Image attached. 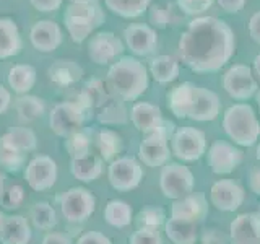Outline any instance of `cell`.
Returning <instances> with one entry per match:
<instances>
[{
    "instance_id": "22",
    "label": "cell",
    "mask_w": 260,
    "mask_h": 244,
    "mask_svg": "<svg viewBox=\"0 0 260 244\" xmlns=\"http://www.w3.org/2000/svg\"><path fill=\"white\" fill-rule=\"evenodd\" d=\"M31 241V228L28 220L21 215L4 217L0 222V242L28 244Z\"/></svg>"
},
{
    "instance_id": "24",
    "label": "cell",
    "mask_w": 260,
    "mask_h": 244,
    "mask_svg": "<svg viewBox=\"0 0 260 244\" xmlns=\"http://www.w3.org/2000/svg\"><path fill=\"white\" fill-rule=\"evenodd\" d=\"M49 78L59 86L75 85L83 77V69L72 59H57L47 70Z\"/></svg>"
},
{
    "instance_id": "2",
    "label": "cell",
    "mask_w": 260,
    "mask_h": 244,
    "mask_svg": "<svg viewBox=\"0 0 260 244\" xmlns=\"http://www.w3.org/2000/svg\"><path fill=\"white\" fill-rule=\"evenodd\" d=\"M148 70L135 57H120L108 72V85L125 101L140 98L148 88Z\"/></svg>"
},
{
    "instance_id": "35",
    "label": "cell",
    "mask_w": 260,
    "mask_h": 244,
    "mask_svg": "<svg viewBox=\"0 0 260 244\" xmlns=\"http://www.w3.org/2000/svg\"><path fill=\"white\" fill-rule=\"evenodd\" d=\"M31 220L39 230H52L57 225V214L47 202H38L31 210Z\"/></svg>"
},
{
    "instance_id": "26",
    "label": "cell",
    "mask_w": 260,
    "mask_h": 244,
    "mask_svg": "<svg viewBox=\"0 0 260 244\" xmlns=\"http://www.w3.org/2000/svg\"><path fill=\"white\" fill-rule=\"evenodd\" d=\"M179 70H181V65L174 55H156L150 62V73L154 81L161 85L174 81L179 77Z\"/></svg>"
},
{
    "instance_id": "39",
    "label": "cell",
    "mask_w": 260,
    "mask_h": 244,
    "mask_svg": "<svg viewBox=\"0 0 260 244\" xmlns=\"http://www.w3.org/2000/svg\"><path fill=\"white\" fill-rule=\"evenodd\" d=\"M165 223V211L159 207H148L143 208L138 214V225L142 228H150V230H158V226Z\"/></svg>"
},
{
    "instance_id": "10",
    "label": "cell",
    "mask_w": 260,
    "mask_h": 244,
    "mask_svg": "<svg viewBox=\"0 0 260 244\" xmlns=\"http://www.w3.org/2000/svg\"><path fill=\"white\" fill-rule=\"evenodd\" d=\"M85 119L86 114L75 103L63 101L54 106L49 122H51V129L55 135L67 138L73 134L80 132Z\"/></svg>"
},
{
    "instance_id": "30",
    "label": "cell",
    "mask_w": 260,
    "mask_h": 244,
    "mask_svg": "<svg viewBox=\"0 0 260 244\" xmlns=\"http://www.w3.org/2000/svg\"><path fill=\"white\" fill-rule=\"evenodd\" d=\"M132 207L124 200H109L104 208V220L114 228H125L132 223Z\"/></svg>"
},
{
    "instance_id": "20",
    "label": "cell",
    "mask_w": 260,
    "mask_h": 244,
    "mask_svg": "<svg viewBox=\"0 0 260 244\" xmlns=\"http://www.w3.org/2000/svg\"><path fill=\"white\" fill-rule=\"evenodd\" d=\"M219 108H221V101L215 92L208 88L195 86L193 95V104L189 114V119L197 122H208L218 117Z\"/></svg>"
},
{
    "instance_id": "6",
    "label": "cell",
    "mask_w": 260,
    "mask_h": 244,
    "mask_svg": "<svg viewBox=\"0 0 260 244\" xmlns=\"http://www.w3.org/2000/svg\"><path fill=\"white\" fill-rule=\"evenodd\" d=\"M195 177L192 171L179 163H166L159 174V187L165 197L179 200L193 192Z\"/></svg>"
},
{
    "instance_id": "7",
    "label": "cell",
    "mask_w": 260,
    "mask_h": 244,
    "mask_svg": "<svg viewBox=\"0 0 260 244\" xmlns=\"http://www.w3.org/2000/svg\"><path fill=\"white\" fill-rule=\"evenodd\" d=\"M171 150L182 161H195L207 151V137L200 129L179 127L171 137Z\"/></svg>"
},
{
    "instance_id": "19",
    "label": "cell",
    "mask_w": 260,
    "mask_h": 244,
    "mask_svg": "<svg viewBox=\"0 0 260 244\" xmlns=\"http://www.w3.org/2000/svg\"><path fill=\"white\" fill-rule=\"evenodd\" d=\"M29 39L39 52H52L62 43V29L52 20H39L31 26Z\"/></svg>"
},
{
    "instance_id": "43",
    "label": "cell",
    "mask_w": 260,
    "mask_h": 244,
    "mask_svg": "<svg viewBox=\"0 0 260 244\" xmlns=\"http://www.w3.org/2000/svg\"><path fill=\"white\" fill-rule=\"evenodd\" d=\"M130 244H162V238L158 230L140 228L130 236Z\"/></svg>"
},
{
    "instance_id": "47",
    "label": "cell",
    "mask_w": 260,
    "mask_h": 244,
    "mask_svg": "<svg viewBox=\"0 0 260 244\" xmlns=\"http://www.w3.org/2000/svg\"><path fill=\"white\" fill-rule=\"evenodd\" d=\"M249 35L257 44H260V10L250 16V20H249Z\"/></svg>"
},
{
    "instance_id": "53",
    "label": "cell",
    "mask_w": 260,
    "mask_h": 244,
    "mask_svg": "<svg viewBox=\"0 0 260 244\" xmlns=\"http://www.w3.org/2000/svg\"><path fill=\"white\" fill-rule=\"evenodd\" d=\"M70 4H98V0H69Z\"/></svg>"
},
{
    "instance_id": "1",
    "label": "cell",
    "mask_w": 260,
    "mask_h": 244,
    "mask_svg": "<svg viewBox=\"0 0 260 244\" xmlns=\"http://www.w3.org/2000/svg\"><path fill=\"white\" fill-rule=\"evenodd\" d=\"M177 49L187 69L197 73H213L231 60L236 52V36L224 20L199 16L179 38Z\"/></svg>"
},
{
    "instance_id": "46",
    "label": "cell",
    "mask_w": 260,
    "mask_h": 244,
    "mask_svg": "<svg viewBox=\"0 0 260 244\" xmlns=\"http://www.w3.org/2000/svg\"><path fill=\"white\" fill-rule=\"evenodd\" d=\"M216 2L226 13H238L246 5V0H216Z\"/></svg>"
},
{
    "instance_id": "36",
    "label": "cell",
    "mask_w": 260,
    "mask_h": 244,
    "mask_svg": "<svg viewBox=\"0 0 260 244\" xmlns=\"http://www.w3.org/2000/svg\"><path fill=\"white\" fill-rule=\"evenodd\" d=\"M24 165V153L8 145L4 137H0V166L7 171L16 173Z\"/></svg>"
},
{
    "instance_id": "15",
    "label": "cell",
    "mask_w": 260,
    "mask_h": 244,
    "mask_svg": "<svg viewBox=\"0 0 260 244\" xmlns=\"http://www.w3.org/2000/svg\"><path fill=\"white\" fill-rule=\"evenodd\" d=\"M244 199H246V192L233 179H219L210 189L211 203L221 211L238 210L242 205Z\"/></svg>"
},
{
    "instance_id": "25",
    "label": "cell",
    "mask_w": 260,
    "mask_h": 244,
    "mask_svg": "<svg viewBox=\"0 0 260 244\" xmlns=\"http://www.w3.org/2000/svg\"><path fill=\"white\" fill-rule=\"evenodd\" d=\"M21 52V36L12 18H0V60Z\"/></svg>"
},
{
    "instance_id": "50",
    "label": "cell",
    "mask_w": 260,
    "mask_h": 244,
    "mask_svg": "<svg viewBox=\"0 0 260 244\" xmlns=\"http://www.w3.org/2000/svg\"><path fill=\"white\" fill-rule=\"evenodd\" d=\"M10 101H12V95L10 92L0 85V114H4L7 109H8V106H10Z\"/></svg>"
},
{
    "instance_id": "17",
    "label": "cell",
    "mask_w": 260,
    "mask_h": 244,
    "mask_svg": "<svg viewBox=\"0 0 260 244\" xmlns=\"http://www.w3.org/2000/svg\"><path fill=\"white\" fill-rule=\"evenodd\" d=\"M124 39L127 47L135 55H150L156 51L158 46L156 29L143 23L128 24L124 29Z\"/></svg>"
},
{
    "instance_id": "13",
    "label": "cell",
    "mask_w": 260,
    "mask_h": 244,
    "mask_svg": "<svg viewBox=\"0 0 260 244\" xmlns=\"http://www.w3.org/2000/svg\"><path fill=\"white\" fill-rule=\"evenodd\" d=\"M242 161V153L241 150L236 148L234 145L224 140H218L211 143L207 153V163L210 169L215 174H230L239 166Z\"/></svg>"
},
{
    "instance_id": "41",
    "label": "cell",
    "mask_w": 260,
    "mask_h": 244,
    "mask_svg": "<svg viewBox=\"0 0 260 244\" xmlns=\"http://www.w3.org/2000/svg\"><path fill=\"white\" fill-rule=\"evenodd\" d=\"M213 5V0H177V7L182 13L189 16H197L207 12Z\"/></svg>"
},
{
    "instance_id": "52",
    "label": "cell",
    "mask_w": 260,
    "mask_h": 244,
    "mask_svg": "<svg viewBox=\"0 0 260 244\" xmlns=\"http://www.w3.org/2000/svg\"><path fill=\"white\" fill-rule=\"evenodd\" d=\"M4 191H5V176L0 173V197H2Z\"/></svg>"
},
{
    "instance_id": "29",
    "label": "cell",
    "mask_w": 260,
    "mask_h": 244,
    "mask_svg": "<svg viewBox=\"0 0 260 244\" xmlns=\"http://www.w3.org/2000/svg\"><path fill=\"white\" fill-rule=\"evenodd\" d=\"M165 228L166 236L173 244H195V241H197V226H195V223L169 218L165 223Z\"/></svg>"
},
{
    "instance_id": "11",
    "label": "cell",
    "mask_w": 260,
    "mask_h": 244,
    "mask_svg": "<svg viewBox=\"0 0 260 244\" xmlns=\"http://www.w3.org/2000/svg\"><path fill=\"white\" fill-rule=\"evenodd\" d=\"M109 182L116 191H132L143 179V168L135 158L122 157L109 165Z\"/></svg>"
},
{
    "instance_id": "40",
    "label": "cell",
    "mask_w": 260,
    "mask_h": 244,
    "mask_svg": "<svg viewBox=\"0 0 260 244\" xmlns=\"http://www.w3.org/2000/svg\"><path fill=\"white\" fill-rule=\"evenodd\" d=\"M150 23L156 29H166L171 23V8L162 5H150Z\"/></svg>"
},
{
    "instance_id": "42",
    "label": "cell",
    "mask_w": 260,
    "mask_h": 244,
    "mask_svg": "<svg viewBox=\"0 0 260 244\" xmlns=\"http://www.w3.org/2000/svg\"><path fill=\"white\" fill-rule=\"evenodd\" d=\"M24 199V191L21 186H12L8 187L7 191H4L2 197H0V203L4 205L7 210H13L18 208L21 205V202Z\"/></svg>"
},
{
    "instance_id": "14",
    "label": "cell",
    "mask_w": 260,
    "mask_h": 244,
    "mask_svg": "<svg viewBox=\"0 0 260 244\" xmlns=\"http://www.w3.org/2000/svg\"><path fill=\"white\" fill-rule=\"evenodd\" d=\"M24 179L35 191L51 189L57 179L55 161L47 155H39V157L32 158L24 171Z\"/></svg>"
},
{
    "instance_id": "27",
    "label": "cell",
    "mask_w": 260,
    "mask_h": 244,
    "mask_svg": "<svg viewBox=\"0 0 260 244\" xmlns=\"http://www.w3.org/2000/svg\"><path fill=\"white\" fill-rule=\"evenodd\" d=\"M36 83V69L28 64H16L8 72V85L15 93L26 95Z\"/></svg>"
},
{
    "instance_id": "31",
    "label": "cell",
    "mask_w": 260,
    "mask_h": 244,
    "mask_svg": "<svg viewBox=\"0 0 260 244\" xmlns=\"http://www.w3.org/2000/svg\"><path fill=\"white\" fill-rule=\"evenodd\" d=\"M108 10L122 18H137L151 5V0H104Z\"/></svg>"
},
{
    "instance_id": "21",
    "label": "cell",
    "mask_w": 260,
    "mask_h": 244,
    "mask_svg": "<svg viewBox=\"0 0 260 244\" xmlns=\"http://www.w3.org/2000/svg\"><path fill=\"white\" fill-rule=\"evenodd\" d=\"M130 119H132L137 130L143 134H151L154 130H159L165 124L161 109L156 104L151 103H135L132 111H130Z\"/></svg>"
},
{
    "instance_id": "51",
    "label": "cell",
    "mask_w": 260,
    "mask_h": 244,
    "mask_svg": "<svg viewBox=\"0 0 260 244\" xmlns=\"http://www.w3.org/2000/svg\"><path fill=\"white\" fill-rule=\"evenodd\" d=\"M254 70H255L257 77H258V80H260V54L254 59Z\"/></svg>"
},
{
    "instance_id": "28",
    "label": "cell",
    "mask_w": 260,
    "mask_h": 244,
    "mask_svg": "<svg viewBox=\"0 0 260 244\" xmlns=\"http://www.w3.org/2000/svg\"><path fill=\"white\" fill-rule=\"evenodd\" d=\"M70 171L77 179L83 182H91L98 179L103 173V158L96 157V155H88L85 158L72 160Z\"/></svg>"
},
{
    "instance_id": "56",
    "label": "cell",
    "mask_w": 260,
    "mask_h": 244,
    "mask_svg": "<svg viewBox=\"0 0 260 244\" xmlns=\"http://www.w3.org/2000/svg\"><path fill=\"white\" fill-rule=\"evenodd\" d=\"M2 218H4V215H2V214H0V222H2Z\"/></svg>"
},
{
    "instance_id": "38",
    "label": "cell",
    "mask_w": 260,
    "mask_h": 244,
    "mask_svg": "<svg viewBox=\"0 0 260 244\" xmlns=\"http://www.w3.org/2000/svg\"><path fill=\"white\" fill-rule=\"evenodd\" d=\"M98 119L104 124H117V122H125V109L124 104L117 103L116 100H109L104 106L100 108V114H98Z\"/></svg>"
},
{
    "instance_id": "23",
    "label": "cell",
    "mask_w": 260,
    "mask_h": 244,
    "mask_svg": "<svg viewBox=\"0 0 260 244\" xmlns=\"http://www.w3.org/2000/svg\"><path fill=\"white\" fill-rule=\"evenodd\" d=\"M193 95H195V85L190 83V81H184V83L177 85L169 92L168 106L177 119H189V114L193 104Z\"/></svg>"
},
{
    "instance_id": "32",
    "label": "cell",
    "mask_w": 260,
    "mask_h": 244,
    "mask_svg": "<svg viewBox=\"0 0 260 244\" xmlns=\"http://www.w3.org/2000/svg\"><path fill=\"white\" fill-rule=\"evenodd\" d=\"M2 137L5 138L8 145H12L13 148L20 150L23 153L35 150L36 145H38L36 134L32 132L31 129H28V127H15V129H10Z\"/></svg>"
},
{
    "instance_id": "4",
    "label": "cell",
    "mask_w": 260,
    "mask_h": 244,
    "mask_svg": "<svg viewBox=\"0 0 260 244\" xmlns=\"http://www.w3.org/2000/svg\"><path fill=\"white\" fill-rule=\"evenodd\" d=\"M104 20L106 15L100 4H70L63 12L65 28L73 43H83Z\"/></svg>"
},
{
    "instance_id": "12",
    "label": "cell",
    "mask_w": 260,
    "mask_h": 244,
    "mask_svg": "<svg viewBox=\"0 0 260 244\" xmlns=\"http://www.w3.org/2000/svg\"><path fill=\"white\" fill-rule=\"evenodd\" d=\"M125 51L124 43L111 31H100L89 39L88 55L98 65H108L114 62Z\"/></svg>"
},
{
    "instance_id": "55",
    "label": "cell",
    "mask_w": 260,
    "mask_h": 244,
    "mask_svg": "<svg viewBox=\"0 0 260 244\" xmlns=\"http://www.w3.org/2000/svg\"><path fill=\"white\" fill-rule=\"evenodd\" d=\"M257 160L260 161V145L257 146Z\"/></svg>"
},
{
    "instance_id": "16",
    "label": "cell",
    "mask_w": 260,
    "mask_h": 244,
    "mask_svg": "<svg viewBox=\"0 0 260 244\" xmlns=\"http://www.w3.org/2000/svg\"><path fill=\"white\" fill-rule=\"evenodd\" d=\"M208 214V200L205 194L202 192H190L185 197L174 200L171 207V218L182 220L197 225Z\"/></svg>"
},
{
    "instance_id": "45",
    "label": "cell",
    "mask_w": 260,
    "mask_h": 244,
    "mask_svg": "<svg viewBox=\"0 0 260 244\" xmlns=\"http://www.w3.org/2000/svg\"><path fill=\"white\" fill-rule=\"evenodd\" d=\"M29 2L38 12H43V13L55 12L57 8H60L62 5V0H29Z\"/></svg>"
},
{
    "instance_id": "34",
    "label": "cell",
    "mask_w": 260,
    "mask_h": 244,
    "mask_svg": "<svg viewBox=\"0 0 260 244\" xmlns=\"http://www.w3.org/2000/svg\"><path fill=\"white\" fill-rule=\"evenodd\" d=\"M120 146H122L120 137L109 129L101 130L100 135H98V150L101 153V158L106 161L112 163L114 157L120 151Z\"/></svg>"
},
{
    "instance_id": "49",
    "label": "cell",
    "mask_w": 260,
    "mask_h": 244,
    "mask_svg": "<svg viewBox=\"0 0 260 244\" xmlns=\"http://www.w3.org/2000/svg\"><path fill=\"white\" fill-rule=\"evenodd\" d=\"M249 187L255 195H260V166L250 169L249 174Z\"/></svg>"
},
{
    "instance_id": "48",
    "label": "cell",
    "mask_w": 260,
    "mask_h": 244,
    "mask_svg": "<svg viewBox=\"0 0 260 244\" xmlns=\"http://www.w3.org/2000/svg\"><path fill=\"white\" fill-rule=\"evenodd\" d=\"M43 244H72V241L63 233H49L44 236Z\"/></svg>"
},
{
    "instance_id": "8",
    "label": "cell",
    "mask_w": 260,
    "mask_h": 244,
    "mask_svg": "<svg viewBox=\"0 0 260 244\" xmlns=\"http://www.w3.org/2000/svg\"><path fill=\"white\" fill-rule=\"evenodd\" d=\"M96 208V197L85 187H72L62 195L60 210L70 223L85 222Z\"/></svg>"
},
{
    "instance_id": "5",
    "label": "cell",
    "mask_w": 260,
    "mask_h": 244,
    "mask_svg": "<svg viewBox=\"0 0 260 244\" xmlns=\"http://www.w3.org/2000/svg\"><path fill=\"white\" fill-rule=\"evenodd\" d=\"M174 134V124L165 120V124L159 130H154L151 134H145V138L138 146V158L143 161V165L150 168L165 166L169 161L171 151L168 145V138Z\"/></svg>"
},
{
    "instance_id": "33",
    "label": "cell",
    "mask_w": 260,
    "mask_h": 244,
    "mask_svg": "<svg viewBox=\"0 0 260 244\" xmlns=\"http://www.w3.org/2000/svg\"><path fill=\"white\" fill-rule=\"evenodd\" d=\"M15 109L20 114L21 120H35L44 114V101L38 96L32 95H23L15 103Z\"/></svg>"
},
{
    "instance_id": "3",
    "label": "cell",
    "mask_w": 260,
    "mask_h": 244,
    "mask_svg": "<svg viewBox=\"0 0 260 244\" xmlns=\"http://www.w3.org/2000/svg\"><path fill=\"white\" fill-rule=\"evenodd\" d=\"M223 129L226 135L241 146H252L260 135L257 114L254 108L246 103H238L228 108L223 116Z\"/></svg>"
},
{
    "instance_id": "54",
    "label": "cell",
    "mask_w": 260,
    "mask_h": 244,
    "mask_svg": "<svg viewBox=\"0 0 260 244\" xmlns=\"http://www.w3.org/2000/svg\"><path fill=\"white\" fill-rule=\"evenodd\" d=\"M257 104H258V111H260V92L257 93Z\"/></svg>"
},
{
    "instance_id": "44",
    "label": "cell",
    "mask_w": 260,
    "mask_h": 244,
    "mask_svg": "<svg viewBox=\"0 0 260 244\" xmlns=\"http://www.w3.org/2000/svg\"><path fill=\"white\" fill-rule=\"evenodd\" d=\"M77 244H112V241L100 231H88L83 236H80Z\"/></svg>"
},
{
    "instance_id": "37",
    "label": "cell",
    "mask_w": 260,
    "mask_h": 244,
    "mask_svg": "<svg viewBox=\"0 0 260 244\" xmlns=\"http://www.w3.org/2000/svg\"><path fill=\"white\" fill-rule=\"evenodd\" d=\"M89 146H91V138L88 137L86 132H81V130L67 137V140H65V150L69 151L72 160L85 158L88 155H91L89 153Z\"/></svg>"
},
{
    "instance_id": "18",
    "label": "cell",
    "mask_w": 260,
    "mask_h": 244,
    "mask_svg": "<svg viewBox=\"0 0 260 244\" xmlns=\"http://www.w3.org/2000/svg\"><path fill=\"white\" fill-rule=\"evenodd\" d=\"M231 244H260V214L249 211L236 217L230 226Z\"/></svg>"
},
{
    "instance_id": "9",
    "label": "cell",
    "mask_w": 260,
    "mask_h": 244,
    "mask_svg": "<svg viewBox=\"0 0 260 244\" xmlns=\"http://www.w3.org/2000/svg\"><path fill=\"white\" fill-rule=\"evenodd\" d=\"M223 88L233 100L247 101L257 93L258 85L246 64H236L228 69L223 77Z\"/></svg>"
}]
</instances>
